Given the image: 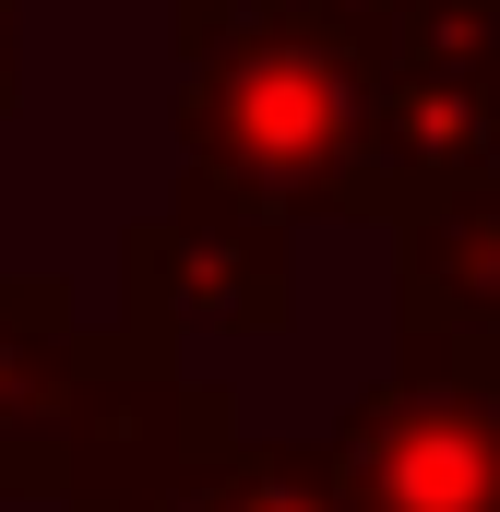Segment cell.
I'll return each mask as SVG.
<instances>
[{
    "label": "cell",
    "instance_id": "cell-5",
    "mask_svg": "<svg viewBox=\"0 0 500 512\" xmlns=\"http://www.w3.org/2000/svg\"><path fill=\"white\" fill-rule=\"evenodd\" d=\"M393 334H405L417 370L500 382V191L441 203V215L405 227V298H393Z\"/></svg>",
    "mask_w": 500,
    "mask_h": 512
},
{
    "label": "cell",
    "instance_id": "cell-1",
    "mask_svg": "<svg viewBox=\"0 0 500 512\" xmlns=\"http://www.w3.org/2000/svg\"><path fill=\"white\" fill-rule=\"evenodd\" d=\"M370 36L322 0L274 12L239 48H203L179 84L191 167L239 179L286 215H358V155H370Z\"/></svg>",
    "mask_w": 500,
    "mask_h": 512
},
{
    "label": "cell",
    "instance_id": "cell-9",
    "mask_svg": "<svg viewBox=\"0 0 500 512\" xmlns=\"http://www.w3.org/2000/svg\"><path fill=\"white\" fill-rule=\"evenodd\" d=\"M322 12H346V24H358V36H405V24H417V12H453V0H322Z\"/></svg>",
    "mask_w": 500,
    "mask_h": 512
},
{
    "label": "cell",
    "instance_id": "cell-8",
    "mask_svg": "<svg viewBox=\"0 0 500 512\" xmlns=\"http://www.w3.org/2000/svg\"><path fill=\"white\" fill-rule=\"evenodd\" d=\"M227 441H239V429H227ZM227 441H215V453H227ZM215 453H191V465H167V477H131V489H72V512H227Z\"/></svg>",
    "mask_w": 500,
    "mask_h": 512
},
{
    "label": "cell",
    "instance_id": "cell-4",
    "mask_svg": "<svg viewBox=\"0 0 500 512\" xmlns=\"http://www.w3.org/2000/svg\"><path fill=\"white\" fill-rule=\"evenodd\" d=\"M286 262H298V215L239 191V179H215V167H191L179 203L131 227V298L167 310V322L274 334L286 322Z\"/></svg>",
    "mask_w": 500,
    "mask_h": 512
},
{
    "label": "cell",
    "instance_id": "cell-6",
    "mask_svg": "<svg viewBox=\"0 0 500 512\" xmlns=\"http://www.w3.org/2000/svg\"><path fill=\"white\" fill-rule=\"evenodd\" d=\"M72 358H84V322L48 274H12L0 286V489H60V453H72Z\"/></svg>",
    "mask_w": 500,
    "mask_h": 512
},
{
    "label": "cell",
    "instance_id": "cell-10",
    "mask_svg": "<svg viewBox=\"0 0 500 512\" xmlns=\"http://www.w3.org/2000/svg\"><path fill=\"white\" fill-rule=\"evenodd\" d=\"M24 96V0H0V108Z\"/></svg>",
    "mask_w": 500,
    "mask_h": 512
},
{
    "label": "cell",
    "instance_id": "cell-2",
    "mask_svg": "<svg viewBox=\"0 0 500 512\" xmlns=\"http://www.w3.org/2000/svg\"><path fill=\"white\" fill-rule=\"evenodd\" d=\"M500 191V0L417 12L370 60V155H358V215L417 227L441 203Z\"/></svg>",
    "mask_w": 500,
    "mask_h": 512
},
{
    "label": "cell",
    "instance_id": "cell-3",
    "mask_svg": "<svg viewBox=\"0 0 500 512\" xmlns=\"http://www.w3.org/2000/svg\"><path fill=\"white\" fill-rule=\"evenodd\" d=\"M346 512H500V382L465 370H393L322 441Z\"/></svg>",
    "mask_w": 500,
    "mask_h": 512
},
{
    "label": "cell",
    "instance_id": "cell-7",
    "mask_svg": "<svg viewBox=\"0 0 500 512\" xmlns=\"http://www.w3.org/2000/svg\"><path fill=\"white\" fill-rule=\"evenodd\" d=\"M215 477H227V512H346L322 453H286V441H250V429L215 453Z\"/></svg>",
    "mask_w": 500,
    "mask_h": 512
}]
</instances>
